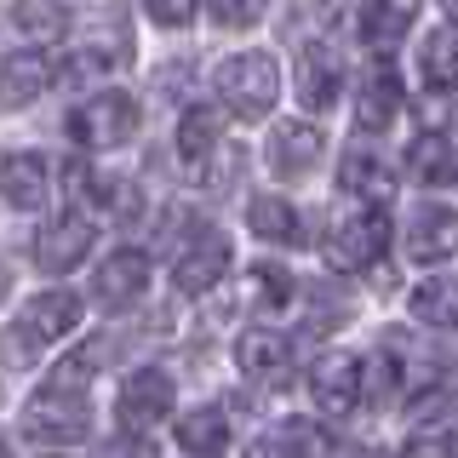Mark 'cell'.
I'll return each mask as SVG.
<instances>
[{
    "mask_svg": "<svg viewBox=\"0 0 458 458\" xmlns=\"http://www.w3.org/2000/svg\"><path fill=\"white\" fill-rule=\"evenodd\" d=\"M104 458H155V447H149L143 436H132V429H126L121 441H109V447H104Z\"/></svg>",
    "mask_w": 458,
    "mask_h": 458,
    "instance_id": "d6a6232c",
    "label": "cell"
},
{
    "mask_svg": "<svg viewBox=\"0 0 458 458\" xmlns=\"http://www.w3.org/2000/svg\"><path fill=\"white\" fill-rule=\"evenodd\" d=\"M315 161H321V132L310 121H276V132L264 143V166L276 178H304Z\"/></svg>",
    "mask_w": 458,
    "mask_h": 458,
    "instance_id": "4fadbf2b",
    "label": "cell"
},
{
    "mask_svg": "<svg viewBox=\"0 0 458 458\" xmlns=\"http://www.w3.org/2000/svg\"><path fill=\"white\" fill-rule=\"evenodd\" d=\"M458 252V207H441V200H424L407 218V258L412 264H441V258Z\"/></svg>",
    "mask_w": 458,
    "mask_h": 458,
    "instance_id": "9c48e42d",
    "label": "cell"
},
{
    "mask_svg": "<svg viewBox=\"0 0 458 458\" xmlns=\"http://www.w3.org/2000/svg\"><path fill=\"white\" fill-rule=\"evenodd\" d=\"M401 114V81L390 75V69H372V75L361 81V98H355V121H361V132H384V126H395Z\"/></svg>",
    "mask_w": 458,
    "mask_h": 458,
    "instance_id": "ffe728a7",
    "label": "cell"
},
{
    "mask_svg": "<svg viewBox=\"0 0 458 458\" xmlns=\"http://www.w3.org/2000/svg\"><path fill=\"white\" fill-rule=\"evenodd\" d=\"M81 327V298L75 293H40L29 298L23 315L0 333V361L6 367H29L47 344H57L64 333H75Z\"/></svg>",
    "mask_w": 458,
    "mask_h": 458,
    "instance_id": "6da1fadb",
    "label": "cell"
},
{
    "mask_svg": "<svg viewBox=\"0 0 458 458\" xmlns=\"http://www.w3.org/2000/svg\"><path fill=\"white\" fill-rule=\"evenodd\" d=\"M333 436H327L315 419H281L258 447H247V458H327Z\"/></svg>",
    "mask_w": 458,
    "mask_h": 458,
    "instance_id": "e0dca14e",
    "label": "cell"
},
{
    "mask_svg": "<svg viewBox=\"0 0 458 458\" xmlns=\"http://www.w3.org/2000/svg\"><path fill=\"white\" fill-rule=\"evenodd\" d=\"M23 436L40 447H75L92 436V401L81 384H57L47 378V390H35L23 401Z\"/></svg>",
    "mask_w": 458,
    "mask_h": 458,
    "instance_id": "7a4b0ae2",
    "label": "cell"
},
{
    "mask_svg": "<svg viewBox=\"0 0 458 458\" xmlns=\"http://www.w3.org/2000/svg\"><path fill=\"white\" fill-rule=\"evenodd\" d=\"M0 195H6V207L35 212L40 200L52 195V166L40 161L35 149H12L6 161H0Z\"/></svg>",
    "mask_w": 458,
    "mask_h": 458,
    "instance_id": "5bb4252c",
    "label": "cell"
},
{
    "mask_svg": "<svg viewBox=\"0 0 458 458\" xmlns=\"http://www.w3.org/2000/svg\"><path fill=\"white\" fill-rule=\"evenodd\" d=\"M12 18H18V29H29V35H47V40H57L69 29V18L52 6V0H12Z\"/></svg>",
    "mask_w": 458,
    "mask_h": 458,
    "instance_id": "83f0119b",
    "label": "cell"
},
{
    "mask_svg": "<svg viewBox=\"0 0 458 458\" xmlns=\"http://www.w3.org/2000/svg\"><path fill=\"white\" fill-rule=\"evenodd\" d=\"M212 18L224 29H252L264 18V0H212Z\"/></svg>",
    "mask_w": 458,
    "mask_h": 458,
    "instance_id": "4dcf8cb0",
    "label": "cell"
},
{
    "mask_svg": "<svg viewBox=\"0 0 458 458\" xmlns=\"http://www.w3.org/2000/svg\"><path fill=\"white\" fill-rule=\"evenodd\" d=\"M47 86H52V57L47 52L0 57V109H29Z\"/></svg>",
    "mask_w": 458,
    "mask_h": 458,
    "instance_id": "2e32d148",
    "label": "cell"
},
{
    "mask_svg": "<svg viewBox=\"0 0 458 458\" xmlns=\"http://www.w3.org/2000/svg\"><path fill=\"white\" fill-rule=\"evenodd\" d=\"M212 149H218V109H190L178 121V155L190 166H200Z\"/></svg>",
    "mask_w": 458,
    "mask_h": 458,
    "instance_id": "4316f807",
    "label": "cell"
},
{
    "mask_svg": "<svg viewBox=\"0 0 458 458\" xmlns=\"http://www.w3.org/2000/svg\"><path fill=\"white\" fill-rule=\"evenodd\" d=\"M172 395H178V390H172V378H166L161 367H138L132 378L121 384V424L132 429V436L155 429L172 412Z\"/></svg>",
    "mask_w": 458,
    "mask_h": 458,
    "instance_id": "ba28073f",
    "label": "cell"
},
{
    "mask_svg": "<svg viewBox=\"0 0 458 458\" xmlns=\"http://www.w3.org/2000/svg\"><path fill=\"white\" fill-rule=\"evenodd\" d=\"M436 6H441V12H447V18L458 23V0H436Z\"/></svg>",
    "mask_w": 458,
    "mask_h": 458,
    "instance_id": "e575fe53",
    "label": "cell"
},
{
    "mask_svg": "<svg viewBox=\"0 0 458 458\" xmlns=\"http://www.w3.org/2000/svg\"><path fill=\"white\" fill-rule=\"evenodd\" d=\"M412 315H419L424 327H458V276H436L424 286H412Z\"/></svg>",
    "mask_w": 458,
    "mask_h": 458,
    "instance_id": "d4e9b609",
    "label": "cell"
},
{
    "mask_svg": "<svg viewBox=\"0 0 458 458\" xmlns=\"http://www.w3.org/2000/svg\"><path fill=\"white\" fill-rule=\"evenodd\" d=\"M407 172L429 190H447V183H458V143L447 132H419L407 149Z\"/></svg>",
    "mask_w": 458,
    "mask_h": 458,
    "instance_id": "d6986e66",
    "label": "cell"
},
{
    "mask_svg": "<svg viewBox=\"0 0 458 458\" xmlns=\"http://www.w3.org/2000/svg\"><path fill=\"white\" fill-rule=\"evenodd\" d=\"M138 98H126V92H98V98H86V104L75 109V138L86 143V149H121V143H132L138 138Z\"/></svg>",
    "mask_w": 458,
    "mask_h": 458,
    "instance_id": "5b68a950",
    "label": "cell"
},
{
    "mask_svg": "<svg viewBox=\"0 0 458 458\" xmlns=\"http://www.w3.org/2000/svg\"><path fill=\"white\" fill-rule=\"evenodd\" d=\"M338 183H344V195L372 200V207L395 190V183H390V166L378 161V149H350V155H344V166H338Z\"/></svg>",
    "mask_w": 458,
    "mask_h": 458,
    "instance_id": "7402d4cb",
    "label": "cell"
},
{
    "mask_svg": "<svg viewBox=\"0 0 458 458\" xmlns=\"http://www.w3.org/2000/svg\"><path fill=\"white\" fill-rule=\"evenodd\" d=\"M224 276H229V241L218 229H200V235L183 241V252L172 258V281H178V293H190V298L212 293Z\"/></svg>",
    "mask_w": 458,
    "mask_h": 458,
    "instance_id": "8992f818",
    "label": "cell"
},
{
    "mask_svg": "<svg viewBox=\"0 0 458 458\" xmlns=\"http://www.w3.org/2000/svg\"><path fill=\"white\" fill-rule=\"evenodd\" d=\"M407 458H453V447H447L441 436H419V441L407 447Z\"/></svg>",
    "mask_w": 458,
    "mask_h": 458,
    "instance_id": "836d02e7",
    "label": "cell"
},
{
    "mask_svg": "<svg viewBox=\"0 0 458 458\" xmlns=\"http://www.w3.org/2000/svg\"><path fill=\"white\" fill-rule=\"evenodd\" d=\"M338 92H344V69H338V57L327 52V47H310L304 57H298V98H304V109L327 114V109L338 104Z\"/></svg>",
    "mask_w": 458,
    "mask_h": 458,
    "instance_id": "ac0fdd59",
    "label": "cell"
},
{
    "mask_svg": "<svg viewBox=\"0 0 458 458\" xmlns=\"http://www.w3.org/2000/svg\"><path fill=\"white\" fill-rule=\"evenodd\" d=\"M350 458H390V453H378V447H361V453H350Z\"/></svg>",
    "mask_w": 458,
    "mask_h": 458,
    "instance_id": "d590c367",
    "label": "cell"
},
{
    "mask_svg": "<svg viewBox=\"0 0 458 458\" xmlns=\"http://www.w3.org/2000/svg\"><path fill=\"white\" fill-rule=\"evenodd\" d=\"M424 86H436V92H458V29H436V35L424 40Z\"/></svg>",
    "mask_w": 458,
    "mask_h": 458,
    "instance_id": "484cf974",
    "label": "cell"
},
{
    "mask_svg": "<svg viewBox=\"0 0 458 458\" xmlns=\"http://www.w3.org/2000/svg\"><path fill=\"white\" fill-rule=\"evenodd\" d=\"M143 286H149V258L132 252V247H121V252H109L104 264H98L92 298L104 310H126V304H138V298H143Z\"/></svg>",
    "mask_w": 458,
    "mask_h": 458,
    "instance_id": "7c38bea8",
    "label": "cell"
},
{
    "mask_svg": "<svg viewBox=\"0 0 458 458\" xmlns=\"http://www.w3.org/2000/svg\"><path fill=\"white\" fill-rule=\"evenodd\" d=\"M132 52H138V40H132V18H126V6H104L92 18V29H86V40H81L86 69H126Z\"/></svg>",
    "mask_w": 458,
    "mask_h": 458,
    "instance_id": "8fae6325",
    "label": "cell"
},
{
    "mask_svg": "<svg viewBox=\"0 0 458 458\" xmlns=\"http://www.w3.org/2000/svg\"><path fill=\"white\" fill-rule=\"evenodd\" d=\"M235 361L258 384H286L293 344H286V333H276V327H252V333H241V344H235Z\"/></svg>",
    "mask_w": 458,
    "mask_h": 458,
    "instance_id": "9a60e30c",
    "label": "cell"
},
{
    "mask_svg": "<svg viewBox=\"0 0 458 458\" xmlns=\"http://www.w3.org/2000/svg\"><path fill=\"white\" fill-rule=\"evenodd\" d=\"M384 247H390V224H384V212H378V207H355V212H344V218L327 229V241H321L327 264L344 269V276H355V269H372V264L384 258Z\"/></svg>",
    "mask_w": 458,
    "mask_h": 458,
    "instance_id": "277c9868",
    "label": "cell"
},
{
    "mask_svg": "<svg viewBox=\"0 0 458 458\" xmlns=\"http://www.w3.org/2000/svg\"><path fill=\"white\" fill-rule=\"evenodd\" d=\"M178 441H183V453H195V458H218V453H229V441H235V424H229L224 407H195V412H183Z\"/></svg>",
    "mask_w": 458,
    "mask_h": 458,
    "instance_id": "44dd1931",
    "label": "cell"
},
{
    "mask_svg": "<svg viewBox=\"0 0 458 458\" xmlns=\"http://www.w3.org/2000/svg\"><path fill=\"white\" fill-rule=\"evenodd\" d=\"M212 86H218L224 109L235 114V121H264L269 109H276V92H281V69L269 52H235L218 64V75H212Z\"/></svg>",
    "mask_w": 458,
    "mask_h": 458,
    "instance_id": "3957f363",
    "label": "cell"
},
{
    "mask_svg": "<svg viewBox=\"0 0 458 458\" xmlns=\"http://www.w3.org/2000/svg\"><path fill=\"white\" fill-rule=\"evenodd\" d=\"M395 390H401V361L390 350H378L372 361H361V395L367 401H390Z\"/></svg>",
    "mask_w": 458,
    "mask_h": 458,
    "instance_id": "f1b7e54d",
    "label": "cell"
},
{
    "mask_svg": "<svg viewBox=\"0 0 458 458\" xmlns=\"http://www.w3.org/2000/svg\"><path fill=\"white\" fill-rule=\"evenodd\" d=\"M247 224L258 241H276V247H298V212L286 195H252L247 200Z\"/></svg>",
    "mask_w": 458,
    "mask_h": 458,
    "instance_id": "cb8c5ba5",
    "label": "cell"
},
{
    "mask_svg": "<svg viewBox=\"0 0 458 458\" xmlns=\"http://www.w3.org/2000/svg\"><path fill=\"white\" fill-rule=\"evenodd\" d=\"M86 252H92V224H86L81 212H57L35 235V264L47 269V276H69L75 264H86Z\"/></svg>",
    "mask_w": 458,
    "mask_h": 458,
    "instance_id": "30bf717a",
    "label": "cell"
},
{
    "mask_svg": "<svg viewBox=\"0 0 458 458\" xmlns=\"http://www.w3.org/2000/svg\"><path fill=\"white\" fill-rule=\"evenodd\" d=\"M310 395H315V407H321L327 419H350L355 401H361V361H355L350 350L321 355L315 372H310Z\"/></svg>",
    "mask_w": 458,
    "mask_h": 458,
    "instance_id": "52a82bcc",
    "label": "cell"
},
{
    "mask_svg": "<svg viewBox=\"0 0 458 458\" xmlns=\"http://www.w3.org/2000/svg\"><path fill=\"white\" fill-rule=\"evenodd\" d=\"M447 447H453V458H458V429H453V436H447Z\"/></svg>",
    "mask_w": 458,
    "mask_h": 458,
    "instance_id": "8d00e7d4",
    "label": "cell"
},
{
    "mask_svg": "<svg viewBox=\"0 0 458 458\" xmlns=\"http://www.w3.org/2000/svg\"><path fill=\"white\" fill-rule=\"evenodd\" d=\"M143 12H149L155 23H166V29H183V23H195L200 0H143Z\"/></svg>",
    "mask_w": 458,
    "mask_h": 458,
    "instance_id": "1f68e13d",
    "label": "cell"
},
{
    "mask_svg": "<svg viewBox=\"0 0 458 458\" xmlns=\"http://www.w3.org/2000/svg\"><path fill=\"white\" fill-rule=\"evenodd\" d=\"M407 29H412V0H367V6H361V40L372 52L401 47Z\"/></svg>",
    "mask_w": 458,
    "mask_h": 458,
    "instance_id": "603a6c76",
    "label": "cell"
},
{
    "mask_svg": "<svg viewBox=\"0 0 458 458\" xmlns=\"http://www.w3.org/2000/svg\"><path fill=\"white\" fill-rule=\"evenodd\" d=\"M252 281H258V293H252V298H258V304H264V310H269V304L281 310L286 298H293V276H286V269H276V264L252 269Z\"/></svg>",
    "mask_w": 458,
    "mask_h": 458,
    "instance_id": "f546056e",
    "label": "cell"
}]
</instances>
